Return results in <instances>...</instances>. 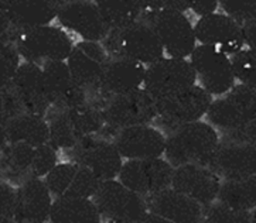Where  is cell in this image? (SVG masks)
I'll return each instance as SVG.
<instances>
[{"mask_svg": "<svg viewBox=\"0 0 256 223\" xmlns=\"http://www.w3.org/2000/svg\"><path fill=\"white\" fill-rule=\"evenodd\" d=\"M206 123L222 133L224 143L255 144L256 91L235 83L221 99L211 102L206 110Z\"/></svg>", "mask_w": 256, "mask_h": 223, "instance_id": "1", "label": "cell"}, {"mask_svg": "<svg viewBox=\"0 0 256 223\" xmlns=\"http://www.w3.org/2000/svg\"><path fill=\"white\" fill-rule=\"evenodd\" d=\"M220 134L206 122L184 124L166 137V161L173 167H206L220 146Z\"/></svg>", "mask_w": 256, "mask_h": 223, "instance_id": "2", "label": "cell"}, {"mask_svg": "<svg viewBox=\"0 0 256 223\" xmlns=\"http://www.w3.org/2000/svg\"><path fill=\"white\" fill-rule=\"evenodd\" d=\"M143 14L140 21L149 24L170 58L187 59L197 47L194 25L182 11L170 8H156L153 0H142Z\"/></svg>", "mask_w": 256, "mask_h": 223, "instance_id": "3", "label": "cell"}, {"mask_svg": "<svg viewBox=\"0 0 256 223\" xmlns=\"http://www.w3.org/2000/svg\"><path fill=\"white\" fill-rule=\"evenodd\" d=\"M8 35L20 58H23L24 62L38 66L54 61H66L74 48L72 38L64 30L54 25L32 28L10 27Z\"/></svg>", "mask_w": 256, "mask_h": 223, "instance_id": "4", "label": "cell"}, {"mask_svg": "<svg viewBox=\"0 0 256 223\" xmlns=\"http://www.w3.org/2000/svg\"><path fill=\"white\" fill-rule=\"evenodd\" d=\"M58 164L57 150L51 144L28 146L23 143L8 144L0 153V175L22 185L28 180H42Z\"/></svg>", "mask_w": 256, "mask_h": 223, "instance_id": "5", "label": "cell"}, {"mask_svg": "<svg viewBox=\"0 0 256 223\" xmlns=\"http://www.w3.org/2000/svg\"><path fill=\"white\" fill-rule=\"evenodd\" d=\"M46 117L50 130L48 144L56 150H71L82 139L100 133L104 127L100 108L90 102L76 108L50 110Z\"/></svg>", "mask_w": 256, "mask_h": 223, "instance_id": "6", "label": "cell"}, {"mask_svg": "<svg viewBox=\"0 0 256 223\" xmlns=\"http://www.w3.org/2000/svg\"><path fill=\"white\" fill-rule=\"evenodd\" d=\"M104 127L98 134L110 140L116 133L133 126L150 124L156 120V99L143 88L138 91L112 96L100 106Z\"/></svg>", "mask_w": 256, "mask_h": 223, "instance_id": "7", "label": "cell"}, {"mask_svg": "<svg viewBox=\"0 0 256 223\" xmlns=\"http://www.w3.org/2000/svg\"><path fill=\"white\" fill-rule=\"evenodd\" d=\"M109 58H124L149 66L164 57L163 47L152 27L143 21L124 30L109 31L100 41Z\"/></svg>", "mask_w": 256, "mask_h": 223, "instance_id": "8", "label": "cell"}, {"mask_svg": "<svg viewBox=\"0 0 256 223\" xmlns=\"http://www.w3.org/2000/svg\"><path fill=\"white\" fill-rule=\"evenodd\" d=\"M92 201L109 223H139L149 214L144 198L116 180L100 182Z\"/></svg>", "mask_w": 256, "mask_h": 223, "instance_id": "9", "label": "cell"}, {"mask_svg": "<svg viewBox=\"0 0 256 223\" xmlns=\"http://www.w3.org/2000/svg\"><path fill=\"white\" fill-rule=\"evenodd\" d=\"M197 85V76L190 61L163 57L146 66L143 89L154 99L173 96Z\"/></svg>", "mask_w": 256, "mask_h": 223, "instance_id": "10", "label": "cell"}, {"mask_svg": "<svg viewBox=\"0 0 256 223\" xmlns=\"http://www.w3.org/2000/svg\"><path fill=\"white\" fill-rule=\"evenodd\" d=\"M212 100V96L198 85L173 96L156 99L157 123L173 132L184 124L200 122L206 116Z\"/></svg>", "mask_w": 256, "mask_h": 223, "instance_id": "11", "label": "cell"}, {"mask_svg": "<svg viewBox=\"0 0 256 223\" xmlns=\"http://www.w3.org/2000/svg\"><path fill=\"white\" fill-rule=\"evenodd\" d=\"M190 64L198 86L210 96H224L235 85L230 57L218 48L200 44L191 52Z\"/></svg>", "mask_w": 256, "mask_h": 223, "instance_id": "12", "label": "cell"}, {"mask_svg": "<svg viewBox=\"0 0 256 223\" xmlns=\"http://www.w3.org/2000/svg\"><path fill=\"white\" fill-rule=\"evenodd\" d=\"M174 168L162 157L126 160L118 175L119 182L142 198L170 188Z\"/></svg>", "mask_w": 256, "mask_h": 223, "instance_id": "13", "label": "cell"}, {"mask_svg": "<svg viewBox=\"0 0 256 223\" xmlns=\"http://www.w3.org/2000/svg\"><path fill=\"white\" fill-rule=\"evenodd\" d=\"M72 163L92 171L100 181L115 180L122 168V157L110 139L92 134L71 149Z\"/></svg>", "mask_w": 256, "mask_h": 223, "instance_id": "14", "label": "cell"}, {"mask_svg": "<svg viewBox=\"0 0 256 223\" xmlns=\"http://www.w3.org/2000/svg\"><path fill=\"white\" fill-rule=\"evenodd\" d=\"M106 51L100 42L81 41L75 44L66 64L72 76L74 82L82 89L88 102L94 103L96 100L98 85L104 66L108 61Z\"/></svg>", "mask_w": 256, "mask_h": 223, "instance_id": "15", "label": "cell"}, {"mask_svg": "<svg viewBox=\"0 0 256 223\" xmlns=\"http://www.w3.org/2000/svg\"><path fill=\"white\" fill-rule=\"evenodd\" d=\"M42 181L54 198L85 199L94 198L102 182L88 168L75 163H58Z\"/></svg>", "mask_w": 256, "mask_h": 223, "instance_id": "16", "label": "cell"}, {"mask_svg": "<svg viewBox=\"0 0 256 223\" xmlns=\"http://www.w3.org/2000/svg\"><path fill=\"white\" fill-rule=\"evenodd\" d=\"M146 66L124 58H108L100 75L96 100L92 103L100 108L112 96H120L138 91L143 86Z\"/></svg>", "mask_w": 256, "mask_h": 223, "instance_id": "17", "label": "cell"}, {"mask_svg": "<svg viewBox=\"0 0 256 223\" xmlns=\"http://www.w3.org/2000/svg\"><path fill=\"white\" fill-rule=\"evenodd\" d=\"M8 88L18 102L22 113L46 119L50 103L46 95L42 66L23 62Z\"/></svg>", "mask_w": 256, "mask_h": 223, "instance_id": "18", "label": "cell"}, {"mask_svg": "<svg viewBox=\"0 0 256 223\" xmlns=\"http://www.w3.org/2000/svg\"><path fill=\"white\" fill-rule=\"evenodd\" d=\"M206 168L221 181H236L254 177L256 171L255 144H234L220 141Z\"/></svg>", "mask_w": 256, "mask_h": 223, "instance_id": "19", "label": "cell"}, {"mask_svg": "<svg viewBox=\"0 0 256 223\" xmlns=\"http://www.w3.org/2000/svg\"><path fill=\"white\" fill-rule=\"evenodd\" d=\"M57 18L60 24L78 34L84 41L100 42L109 33L95 1H62Z\"/></svg>", "mask_w": 256, "mask_h": 223, "instance_id": "20", "label": "cell"}, {"mask_svg": "<svg viewBox=\"0 0 256 223\" xmlns=\"http://www.w3.org/2000/svg\"><path fill=\"white\" fill-rule=\"evenodd\" d=\"M42 69L50 110L76 108L88 102L86 93L74 82L66 61L47 62Z\"/></svg>", "mask_w": 256, "mask_h": 223, "instance_id": "21", "label": "cell"}, {"mask_svg": "<svg viewBox=\"0 0 256 223\" xmlns=\"http://www.w3.org/2000/svg\"><path fill=\"white\" fill-rule=\"evenodd\" d=\"M112 143L120 157L126 160L157 158L164 154L166 136L150 124L133 126L119 130Z\"/></svg>", "mask_w": 256, "mask_h": 223, "instance_id": "22", "label": "cell"}, {"mask_svg": "<svg viewBox=\"0 0 256 223\" xmlns=\"http://www.w3.org/2000/svg\"><path fill=\"white\" fill-rule=\"evenodd\" d=\"M221 178L202 166H182L174 168L170 188L196 201L201 207H208L216 201Z\"/></svg>", "mask_w": 256, "mask_h": 223, "instance_id": "23", "label": "cell"}, {"mask_svg": "<svg viewBox=\"0 0 256 223\" xmlns=\"http://www.w3.org/2000/svg\"><path fill=\"white\" fill-rule=\"evenodd\" d=\"M194 35L201 45L214 47L228 57L244 48L240 25L224 13L201 17L194 25Z\"/></svg>", "mask_w": 256, "mask_h": 223, "instance_id": "24", "label": "cell"}, {"mask_svg": "<svg viewBox=\"0 0 256 223\" xmlns=\"http://www.w3.org/2000/svg\"><path fill=\"white\" fill-rule=\"evenodd\" d=\"M62 1L57 0H0V10L14 28L50 25Z\"/></svg>", "mask_w": 256, "mask_h": 223, "instance_id": "25", "label": "cell"}, {"mask_svg": "<svg viewBox=\"0 0 256 223\" xmlns=\"http://www.w3.org/2000/svg\"><path fill=\"white\" fill-rule=\"evenodd\" d=\"M52 197L42 180L23 182L16 190L13 221L16 223H46L50 218Z\"/></svg>", "mask_w": 256, "mask_h": 223, "instance_id": "26", "label": "cell"}, {"mask_svg": "<svg viewBox=\"0 0 256 223\" xmlns=\"http://www.w3.org/2000/svg\"><path fill=\"white\" fill-rule=\"evenodd\" d=\"M146 201L148 211L173 223H200L202 207L173 188L153 194Z\"/></svg>", "mask_w": 256, "mask_h": 223, "instance_id": "27", "label": "cell"}, {"mask_svg": "<svg viewBox=\"0 0 256 223\" xmlns=\"http://www.w3.org/2000/svg\"><path fill=\"white\" fill-rule=\"evenodd\" d=\"M2 127L8 144L23 143L37 147L42 144H48L50 141L48 123L42 117L20 113Z\"/></svg>", "mask_w": 256, "mask_h": 223, "instance_id": "28", "label": "cell"}, {"mask_svg": "<svg viewBox=\"0 0 256 223\" xmlns=\"http://www.w3.org/2000/svg\"><path fill=\"white\" fill-rule=\"evenodd\" d=\"M48 222L102 223V218L92 199L56 198L51 205Z\"/></svg>", "mask_w": 256, "mask_h": 223, "instance_id": "29", "label": "cell"}, {"mask_svg": "<svg viewBox=\"0 0 256 223\" xmlns=\"http://www.w3.org/2000/svg\"><path fill=\"white\" fill-rule=\"evenodd\" d=\"M108 31L124 30L140 21L143 14L142 0H116V1H95Z\"/></svg>", "mask_w": 256, "mask_h": 223, "instance_id": "30", "label": "cell"}, {"mask_svg": "<svg viewBox=\"0 0 256 223\" xmlns=\"http://www.w3.org/2000/svg\"><path fill=\"white\" fill-rule=\"evenodd\" d=\"M216 202L238 211H255L256 177L236 181H221Z\"/></svg>", "mask_w": 256, "mask_h": 223, "instance_id": "31", "label": "cell"}, {"mask_svg": "<svg viewBox=\"0 0 256 223\" xmlns=\"http://www.w3.org/2000/svg\"><path fill=\"white\" fill-rule=\"evenodd\" d=\"M200 223H255V212L238 211L215 201L211 205L202 208Z\"/></svg>", "mask_w": 256, "mask_h": 223, "instance_id": "32", "label": "cell"}, {"mask_svg": "<svg viewBox=\"0 0 256 223\" xmlns=\"http://www.w3.org/2000/svg\"><path fill=\"white\" fill-rule=\"evenodd\" d=\"M232 74L235 81L248 88H256V50L242 48L230 57Z\"/></svg>", "mask_w": 256, "mask_h": 223, "instance_id": "33", "label": "cell"}, {"mask_svg": "<svg viewBox=\"0 0 256 223\" xmlns=\"http://www.w3.org/2000/svg\"><path fill=\"white\" fill-rule=\"evenodd\" d=\"M20 65V55L6 33L0 37V89L8 88Z\"/></svg>", "mask_w": 256, "mask_h": 223, "instance_id": "34", "label": "cell"}, {"mask_svg": "<svg viewBox=\"0 0 256 223\" xmlns=\"http://www.w3.org/2000/svg\"><path fill=\"white\" fill-rule=\"evenodd\" d=\"M218 7L222 8L224 14L230 17L232 21L238 25L245 24L248 21H254L256 17V4L255 1H231L224 0L218 1Z\"/></svg>", "mask_w": 256, "mask_h": 223, "instance_id": "35", "label": "cell"}, {"mask_svg": "<svg viewBox=\"0 0 256 223\" xmlns=\"http://www.w3.org/2000/svg\"><path fill=\"white\" fill-rule=\"evenodd\" d=\"M22 113L20 105L8 88L0 89V127Z\"/></svg>", "mask_w": 256, "mask_h": 223, "instance_id": "36", "label": "cell"}, {"mask_svg": "<svg viewBox=\"0 0 256 223\" xmlns=\"http://www.w3.org/2000/svg\"><path fill=\"white\" fill-rule=\"evenodd\" d=\"M16 205V190L12 184L0 178V216L12 218Z\"/></svg>", "mask_w": 256, "mask_h": 223, "instance_id": "37", "label": "cell"}, {"mask_svg": "<svg viewBox=\"0 0 256 223\" xmlns=\"http://www.w3.org/2000/svg\"><path fill=\"white\" fill-rule=\"evenodd\" d=\"M216 8H218V1H215V0H192V1H188V10H191L194 14H197L200 18L216 13Z\"/></svg>", "mask_w": 256, "mask_h": 223, "instance_id": "38", "label": "cell"}, {"mask_svg": "<svg viewBox=\"0 0 256 223\" xmlns=\"http://www.w3.org/2000/svg\"><path fill=\"white\" fill-rule=\"evenodd\" d=\"M240 37H242V42L244 47L249 48V50H255L256 42V21H248L245 24L240 25Z\"/></svg>", "mask_w": 256, "mask_h": 223, "instance_id": "39", "label": "cell"}, {"mask_svg": "<svg viewBox=\"0 0 256 223\" xmlns=\"http://www.w3.org/2000/svg\"><path fill=\"white\" fill-rule=\"evenodd\" d=\"M139 223H173V222H170V221H167V219L162 218V216L154 215V214L149 212V214L144 216Z\"/></svg>", "mask_w": 256, "mask_h": 223, "instance_id": "40", "label": "cell"}, {"mask_svg": "<svg viewBox=\"0 0 256 223\" xmlns=\"http://www.w3.org/2000/svg\"><path fill=\"white\" fill-rule=\"evenodd\" d=\"M10 27H12V24H10L8 18L4 16V13L0 10V37L8 33V30H10Z\"/></svg>", "mask_w": 256, "mask_h": 223, "instance_id": "41", "label": "cell"}, {"mask_svg": "<svg viewBox=\"0 0 256 223\" xmlns=\"http://www.w3.org/2000/svg\"><path fill=\"white\" fill-rule=\"evenodd\" d=\"M8 146V140H6V136L3 132V127H0V153L3 151V149Z\"/></svg>", "mask_w": 256, "mask_h": 223, "instance_id": "42", "label": "cell"}, {"mask_svg": "<svg viewBox=\"0 0 256 223\" xmlns=\"http://www.w3.org/2000/svg\"><path fill=\"white\" fill-rule=\"evenodd\" d=\"M0 223H16L12 218H4V216H0Z\"/></svg>", "mask_w": 256, "mask_h": 223, "instance_id": "43", "label": "cell"}, {"mask_svg": "<svg viewBox=\"0 0 256 223\" xmlns=\"http://www.w3.org/2000/svg\"><path fill=\"white\" fill-rule=\"evenodd\" d=\"M46 223H51V222H46Z\"/></svg>", "mask_w": 256, "mask_h": 223, "instance_id": "44", "label": "cell"}, {"mask_svg": "<svg viewBox=\"0 0 256 223\" xmlns=\"http://www.w3.org/2000/svg\"><path fill=\"white\" fill-rule=\"evenodd\" d=\"M106 223H109V222H106Z\"/></svg>", "mask_w": 256, "mask_h": 223, "instance_id": "45", "label": "cell"}]
</instances>
